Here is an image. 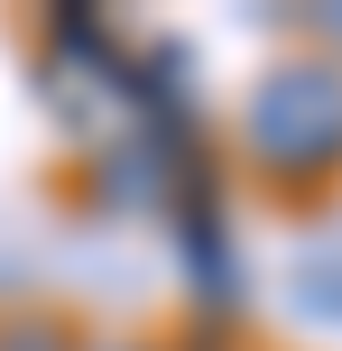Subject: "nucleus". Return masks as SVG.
Here are the masks:
<instances>
[{
    "instance_id": "f257e3e1",
    "label": "nucleus",
    "mask_w": 342,
    "mask_h": 351,
    "mask_svg": "<svg viewBox=\"0 0 342 351\" xmlns=\"http://www.w3.org/2000/svg\"><path fill=\"white\" fill-rule=\"evenodd\" d=\"M241 167L287 204L342 185V56L287 47L250 74L241 93Z\"/></svg>"
},
{
    "instance_id": "f03ea898",
    "label": "nucleus",
    "mask_w": 342,
    "mask_h": 351,
    "mask_svg": "<svg viewBox=\"0 0 342 351\" xmlns=\"http://www.w3.org/2000/svg\"><path fill=\"white\" fill-rule=\"evenodd\" d=\"M167 222H176V268H185V296L213 333L241 324V296H250V268H241V231H232V204H222V176L213 158H195L167 194Z\"/></svg>"
},
{
    "instance_id": "39448f33",
    "label": "nucleus",
    "mask_w": 342,
    "mask_h": 351,
    "mask_svg": "<svg viewBox=\"0 0 342 351\" xmlns=\"http://www.w3.org/2000/svg\"><path fill=\"white\" fill-rule=\"evenodd\" d=\"M296 47H324V56H342V10H296Z\"/></svg>"
},
{
    "instance_id": "423d86ee",
    "label": "nucleus",
    "mask_w": 342,
    "mask_h": 351,
    "mask_svg": "<svg viewBox=\"0 0 342 351\" xmlns=\"http://www.w3.org/2000/svg\"><path fill=\"white\" fill-rule=\"evenodd\" d=\"M111 351H158V342H111Z\"/></svg>"
},
{
    "instance_id": "7ed1b4c3",
    "label": "nucleus",
    "mask_w": 342,
    "mask_h": 351,
    "mask_svg": "<svg viewBox=\"0 0 342 351\" xmlns=\"http://www.w3.org/2000/svg\"><path fill=\"white\" fill-rule=\"evenodd\" d=\"M0 351H84V342L56 315H0Z\"/></svg>"
},
{
    "instance_id": "20e7f679",
    "label": "nucleus",
    "mask_w": 342,
    "mask_h": 351,
    "mask_svg": "<svg viewBox=\"0 0 342 351\" xmlns=\"http://www.w3.org/2000/svg\"><path fill=\"white\" fill-rule=\"evenodd\" d=\"M296 296H306L315 315L342 324V259H306V268H296Z\"/></svg>"
}]
</instances>
